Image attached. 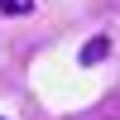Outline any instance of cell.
I'll use <instances>...</instances> for the list:
<instances>
[{
	"label": "cell",
	"instance_id": "3957f363",
	"mask_svg": "<svg viewBox=\"0 0 120 120\" xmlns=\"http://www.w3.org/2000/svg\"><path fill=\"white\" fill-rule=\"evenodd\" d=\"M0 120H5V115H0Z\"/></svg>",
	"mask_w": 120,
	"mask_h": 120
},
{
	"label": "cell",
	"instance_id": "6da1fadb",
	"mask_svg": "<svg viewBox=\"0 0 120 120\" xmlns=\"http://www.w3.org/2000/svg\"><path fill=\"white\" fill-rule=\"evenodd\" d=\"M106 53H111V38H106V34H96V38H86V43H82L77 63H82V67H96V63H101Z\"/></svg>",
	"mask_w": 120,
	"mask_h": 120
},
{
	"label": "cell",
	"instance_id": "7a4b0ae2",
	"mask_svg": "<svg viewBox=\"0 0 120 120\" xmlns=\"http://www.w3.org/2000/svg\"><path fill=\"white\" fill-rule=\"evenodd\" d=\"M0 15H34V0H0Z\"/></svg>",
	"mask_w": 120,
	"mask_h": 120
}]
</instances>
